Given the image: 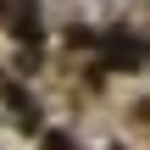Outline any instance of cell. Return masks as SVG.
<instances>
[{"mask_svg":"<svg viewBox=\"0 0 150 150\" xmlns=\"http://www.w3.org/2000/svg\"><path fill=\"white\" fill-rule=\"evenodd\" d=\"M11 28H17V39H39V22H33V11H22Z\"/></svg>","mask_w":150,"mask_h":150,"instance_id":"2","label":"cell"},{"mask_svg":"<svg viewBox=\"0 0 150 150\" xmlns=\"http://www.w3.org/2000/svg\"><path fill=\"white\" fill-rule=\"evenodd\" d=\"M111 61H128V67H139V39H111Z\"/></svg>","mask_w":150,"mask_h":150,"instance_id":"1","label":"cell"},{"mask_svg":"<svg viewBox=\"0 0 150 150\" xmlns=\"http://www.w3.org/2000/svg\"><path fill=\"white\" fill-rule=\"evenodd\" d=\"M45 150H72V145H67L61 134H50V139H45Z\"/></svg>","mask_w":150,"mask_h":150,"instance_id":"3","label":"cell"}]
</instances>
